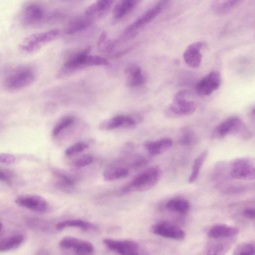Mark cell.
Returning <instances> with one entry per match:
<instances>
[{"mask_svg": "<svg viewBox=\"0 0 255 255\" xmlns=\"http://www.w3.org/2000/svg\"><path fill=\"white\" fill-rule=\"evenodd\" d=\"M89 147V144L85 142H76L69 146L65 151L66 155L71 156L79 153Z\"/></svg>", "mask_w": 255, "mask_h": 255, "instance_id": "obj_35", "label": "cell"}, {"mask_svg": "<svg viewBox=\"0 0 255 255\" xmlns=\"http://www.w3.org/2000/svg\"><path fill=\"white\" fill-rule=\"evenodd\" d=\"M204 43L197 41L190 44L185 49L183 58L186 64L192 68L199 67L202 60V55L201 53Z\"/></svg>", "mask_w": 255, "mask_h": 255, "instance_id": "obj_17", "label": "cell"}, {"mask_svg": "<svg viewBox=\"0 0 255 255\" xmlns=\"http://www.w3.org/2000/svg\"><path fill=\"white\" fill-rule=\"evenodd\" d=\"M24 237L17 234L0 240V252H7L18 248L23 243Z\"/></svg>", "mask_w": 255, "mask_h": 255, "instance_id": "obj_27", "label": "cell"}, {"mask_svg": "<svg viewBox=\"0 0 255 255\" xmlns=\"http://www.w3.org/2000/svg\"><path fill=\"white\" fill-rule=\"evenodd\" d=\"M36 76V70L30 65H21L10 71L4 80V86L10 91H18L32 84Z\"/></svg>", "mask_w": 255, "mask_h": 255, "instance_id": "obj_3", "label": "cell"}, {"mask_svg": "<svg viewBox=\"0 0 255 255\" xmlns=\"http://www.w3.org/2000/svg\"><path fill=\"white\" fill-rule=\"evenodd\" d=\"M128 170L121 166H112L105 170L103 177L105 181H112L127 177Z\"/></svg>", "mask_w": 255, "mask_h": 255, "instance_id": "obj_28", "label": "cell"}, {"mask_svg": "<svg viewBox=\"0 0 255 255\" xmlns=\"http://www.w3.org/2000/svg\"><path fill=\"white\" fill-rule=\"evenodd\" d=\"M165 208L171 212L184 215L189 212L190 204L186 199L175 198L169 200L166 203Z\"/></svg>", "mask_w": 255, "mask_h": 255, "instance_id": "obj_25", "label": "cell"}, {"mask_svg": "<svg viewBox=\"0 0 255 255\" xmlns=\"http://www.w3.org/2000/svg\"><path fill=\"white\" fill-rule=\"evenodd\" d=\"M139 1L136 0H124L119 1L115 6L113 17L115 20H120L131 12Z\"/></svg>", "mask_w": 255, "mask_h": 255, "instance_id": "obj_23", "label": "cell"}, {"mask_svg": "<svg viewBox=\"0 0 255 255\" xmlns=\"http://www.w3.org/2000/svg\"><path fill=\"white\" fill-rule=\"evenodd\" d=\"M172 144V139L165 137L157 140L147 141L145 142L144 147L149 155L156 156L169 149Z\"/></svg>", "mask_w": 255, "mask_h": 255, "instance_id": "obj_21", "label": "cell"}, {"mask_svg": "<svg viewBox=\"0 0 255 255\" xmlns=\"http://www.w3.org/2000/svg\"><path fill=\"white\" fill-rule=\"evenodd\" d=\"M74 121L75 118L72 116H66L62 118L53 128L52 132L53 136H57L65 128L71 126Z\"/></svg>", "mask_w": 255, "mask_h": 255, "instance_id": "obj_33", "label": "cell"}, {"mask_svg": "<svg viewBox=\"0 0 255 255\" xmlns=\"http://www.w3.org/2000/svg\"><path fill=\"white\" fill-rule=\"evenodd\" d=\"M230 176L240 180H253L255 178V163L253 158L240 157L229 165Z\"/></svg>", "mask_w": 255, "mask_h": 255, "instance_id": "obj_8", "label": "cell"}, {"mask_svg": "<svg viewBox=\"0 0 255 255\" xmlns=\"http://www.w3.org/2000/svg\"><path fill=\"white\" fill-rule=\"evenodd\" d=\"M221 82L220 73L217 71H212L198 83L196 86L197 93L200 96H209L219 88Z\"/></svg>", "mask_w": 255, "mask_h": 255, "instance_id": "obj_15", "label": "cell"}, {"mask_svg": "<svg viewBox=\"0 0 255 255\" xmlns=\"http://www.w3.org/2000/svg\"><path fill=\"white\" fill-rule=\"evenodd\" d=\"M187 93L180 91L174 96L172 103L169 106L166 115L169 118H177L192 115L196 109L194 102L186 99Z\"/></svg>", "mask_w": 255, "mask_h": 255, "instance_id": "obj_6", "label": "cell"}, {"mask_svg": "<svg viewBox=\"0 0 255 255\" xmlns=\"http://www.w3.org/2000/svg\"><path fill=\"white\" fill-rule=\"evenodd\" d=\"M15 202L18 205L37 212L44 213L48 209L47 201L35 194H24L17 197Z\"/></svg>", "mask_w": 255, "mask_h": 255, "instance_id": "obj_14", "label": "cell"}, {"mask_svg": "<svg viewBox=\"0 0 255 255\" xmlns=\"http://www.w3.org/2000/svg\"><path fill=\"white\" fill-rule=\"evenodd\" d=\"M14 173L11 170L0 167V182L10 184L14 178Z\"/></svg>", "mask_w": 255, "mask_h": 255, "instance_id": "obj_36", "label": "cell"}, {"mask_svg": "<svg viewBox=\"0 0 255 255\" xmlns=\"http://www.w3.org/2000/svg\"><path fill=\"white\" fill-rule=\"evenodd\" d=\"M93 162V158L90 155H85L76 160L73 165L77 167H82L91 164Z\"/></svg>", "mask_w": 255, "mask_h": 255, "instance_id": "obj_37", "label": "cell"}, {"mask_svg": "<svg viewBox=\"0 0 255 255\" xmlns=\"http://www.w3.org/2000/svg\"><path fill=\"white\" fill-rule=\"evenodd\" d=\"M230 134L244 140L252 137L249 128L240 117L236 116L229 117L219 124L214 129L211 136L213 139H219Z\"/></svg>", "mask_w": 255, "mask_h": 255, "instance_id": "obj_2", "label": "cell"}, {"mask_svg": "<svg viewBox=\"0 0 255 255\" xmlns=\"http://www.w3.org/2000/svg\"><path fill=\"white\" fill-rule=\"evenodd\" d=\"M240 2V0H216L212 3V9L218 15H223L232 11Z\"/></svg>", "mask_w": 255, "mask_h": 255, "instance_id": "obj_26", "label": "cell"}, {"mask_svg": "<svg viewBox=\"0 0 255 255\" xmlns=\"http://www.w3.org/2000/svg\"><path fill=\"white\" fill-rule=\"evenodd\" d=\"M46 17V11L41 4L31 2L23 8L21 14V23L25 26L31 27L42 23Z\"/></svg>", "mask_w": 255, "mask_h": 255, "instance_id": "obj_11", "label": "cell"}, {"mask_svg": "<svg viewBox=\"0 0 255 255\" xmlns=\"http://www.w3.org/2000/svg\"><path fill=\"white\" fill-rule=\"evenodd\" d=\"M53 174L58 179L57 185L59 189L69 190L75 185V181L72 177L59 170L54 171Z\"/></svg>", "mask_w": 255, "mask_h": 255, "instance_id": "obj_30", "label": "cell"}, {"mask_svg": "<svg viewBox=\"0 0 255 255\" xmlns=\"http://www.w3.org/2000/svg\"><path fill=\"white\" fill-rule=\"evenodd\" d=\"M93 21L85 15L76 17L66 25L65 32L70 35L74 34L88 27Z\"/></svg>", "mask_w": 255, "mask_h": 255, "instance_id": "obj_24", "label": "cell"}, {"mask_svg": "<svg viewBox=\"0 0 255 255\" xmlns=\"http://www.w3.org/2000/svg\"><path fill=\"white\" fill-rule=\"evenodd\" d=\"M236 240V237L227 238H210L207 243L206 255H224L231 249Z\"/></svg>", "mask_w": 255, "mask_h": 255, "instance_id": "obj_16", "label": "cell"}, {"mask_svg": "<svg viewBox=\"0 0 255 255\" xmlns=\"http://www.w3.org/2000/svg\"><path fill=\"white\" fill-rule=\"evenodd\" d=\"M147 163V161L143 157H139L133 160L130 166L133 168H138L145 166Z\"/></svg>", "mask_w": 255, "mask_h": 255, "instance_id": "obj_39", "label": "cell"}, {"mask_svg": "<svg viewBox=\"0 0 255 255\" xmlns=\"http://www.w3.org/2000/svg\"><path fill=\"white\" fill-rule=\"evenodd\" d=\"M103 242L108 248L119 255H149L144 248L133 240L106 238Z\"/></svg>", "mask_w": 255, "mask_h": 255, "instance_id": "obj_9", "label": "cell"}, {"mask_svg": "<svg viewBox=\"0 0 255 255\" xmlns=\"http://www.w3.org/2000/svg\"><path fill=\"white\" fill-rule=\"evenodd\" d=\"M62 255H94L93 245L73 237H65L59 243Z\"/></svg>", "mask_w": 255, "mask_h": 255, "instance_id": "obj_5", "label": "cell"}, {"mask_svg": "<svg viewBox=\"0 0 255 255\" xmlns=\"http://www.w3.org/2000/svg\"><path fill=\"white\" fill-rule=\"evenodd\" d=\"M161 176L162 171L159 167H150L135 176L122 189V192L126 193L148 190L157 184Z\"/></svg>", "mask_w": 255, "mask_h": 255, "instance_id": "obj_4", "label": "cell"}, {"mask_svg": "<svg viewBox=\"0 0 255 255\" xmlns=\"http://www.w3.org/2000/svg\"><path fill=\"white\" fill-rule=\"evenodd\" d=\"M232 255H255L254 242H246L238 244L234 249Z\"/></svg>", "mask_w": 255, "mask_h": 255, "instance_id": "obj_31", "label": "cell"}, {"mask_svg": "<svg viewBox=\"0 0 255 255\" xmlns=\"http://www.w3.org/2000/svg\"><path fill=\"white\" fill-rule=\"evenodd\" d=\"M243 215L244 217L250 219H254L255 217V210L254 208L248 207L244 210Z\"/></svg>", "mask_w": 255, "mask_h": 255, "instance_id": "obj_40", "label": "cell"}, {"mask_svg": "<svg viewBox=\"0 0 255 255\" xmlns=\"http://www.w3.org/2000/svg\"><path fill=\"white\" fill-rule=\"evenodd\" d=\"M116 43L109 39L106 32L101 33L98 42V47L99 50L104 52H111L114 49Z\"/></svg>", "mask_w": 255, "mask_h": 255, "instance_id": "obj_32", "label": "cell"}, {"mask_svg": "<svg viewBox=\"0 0 255 255\" xmlns=\"http://www.w3.org/2000/svg\"><path fill=\"white\" fill-rule=\"evenodd\" d=\"M167 3L166 1H160L145 11L127 27L124 37L131 38L135 36L139 29L151 21L161 12Z\"/></svg>", "mask_w": 255, "mask_h": 255, "instance_id": "obj_10", "label": "cell"}, {"mask_svg": "<svg viewBox=\"0 0 255 255\" xmlns=\"http://www.w3.org/2000/svg\"><path fill=\"white\" fill-rule=\"evenodd\" d=\"M113 0H98L89 5L85 11L84 15L93 21L102 17L110 10L112 7Z\"/></svg>", "mask_w": 255, "mask_h": 255, "instance_id": "obj_18", "label": "cell"}, {"mask_svg": "<svg viewBox=\"0 0 255 255\" xmlns=\"http://www.w3.org/2000/svg\"><path fill=\"white\" fill-rule=\"evenodd\" d=\"M90 51V48L87 47L70 56L59 71L58 76L63 77L88 67L107 66L110 64L106 58L91 55Z\"/></svg>", "mask_w": 255, "mask_h": 255, "instance_id": "obj_1", "label": "cell"}, {"mask_svg": "<svg viewBox=\"0 0 255 255\" xmlns=\"http://www.w3.org/2000/svg\"><path fill=\"white\" fill-rule=\"evenodd\" d=\"M60 33L59 30L53 29L34 33L25 38L20 44V50L26 53H33L45 44L55 39Z\"/></svg>", "mask_w": 255, "mask_h": 255, "instance_id": "obj_7", "label": "cell"}, {"mask_svg": "<svg viewBox=\"0 0 255 255\" xmlns=\"http://www.w3.org/2000/svg\"><path fill=\"white\" fill-rule=\"evenodd\" d=\"M16 160L15 156L10 153H0V163L9 164L13 163Z\"/></svg>", "mask_w": 255, "mask_h": 255, "instance_id": "obj_38", "label": "cell"}, {"mask_svg": "<svg viewBox=\"0 0 255 255\" xmlns=\"http://www.w3.org/2000/svg\"><path fill=\"white\" fill-rule=\"evenodd\" d=\"M239 233V229L236 227L219 224L212 226L208 230L207 235L210 238H227L236 237Z\"/></svg>", "mask_w": 255, "mask_h": 255, "instance_id": "obj_20", "label": "cell"}, {"mask_svg": "<svg viewBox=\"0 0 255 255\" xmlns=\"http://www.w3.org/2000/svg\"><path fill=\"white\" fill-rule=\"evenodd\" d=\"M207 150H203L194 160L188 182L192 183L198 178L200 170L208 156Z\"/></svg>", "mask_w": 255, "mask_h": 255, "instance_id": "obj_29", "label": "cell"}, {"mask_svg": "<svg viewBox=\"0 0 255 255\" xmlns=\"http://www.w3.org/2000/svg\"><path fill=\"white\" fill-rule=\"evenodd\" d=\"M141 119L139 116L118 115L101 122L99 128L102 130H111L119 128H133L141 121Z\"/></svg>", "mask_w": 255, "mask_h": 255, "instance_id": "obj_13", "label": "cell"}, {"mask_svg": "<svg viewBox=\"0 0 255 255\" xmlns=\"http://www.w3.org/2000/svg\"><path fill=\"white\" fill-rule=\"evenodd\" d=\"M196 141L194 132L189 128H184L181 131L179 137L180 143L184 145L192 144Z\"/></svg>", "mask_w": 255, "mask_h": 255, "instance_id": "obj_34", "label": "cell"}, {"mask_svg": "<svg viewBox=\"0 0 255 255\" xmlns=\"http://www.w3.org/2000/svg\"><path fill=\"white\" fill-rule=\"evenodd\" d=\"M127 75L126 83L130 88H135L142 86L145 81V78L141 68L136 64H128L126 68Z\"/></svg>", "mask_w": 255, "mask_h": 255, "instance_id": "obj_19", "label": "cell"}, {"mask_svg": "<svg viewBox=\"0 0 255 255\" xmlns=\"http://www.w3.org/2000/svg\"><path fill=\"white\" fill-rule=\"evenodd\" d=\"M77 228L84 231H95L97 229L94 224L81 219H70L57 223L55 228L57 231H61L68 228Z\"/></svg>", "mask_w": 255, "mask_h": 255, "instance_id": "obj_22", "label": "cell"}, {"mask_svg": "<svg viewBox=\"0 0 255 255\" xmlns=\"http://www.w3.org/2000/svg\"><path fill=\"white\" fill-rule=\"evenodd\" d=\"M152 233L158 236L174 240H182L186 233L178 226L166 221H159L151 227Z\"/></svg>", "mask_w": 255, "mask_h": 255, "instance_id": "obj_12", "label": "cell"}]
</instances>
